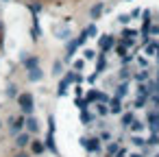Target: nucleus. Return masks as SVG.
<instances>
[{"label": "nucleus", "instance_id": "obj_33", "mask_svg": "<svg viewBox=\"0 0 159 157\" xmlns=\"http://www.w3.org/2000/svg\"><path fill=\"white\" fill-rule=\"evenodd\" d=\"M113 157H129V153H126V150H118Z\"/></svg>", "mask_w": 159, "mask_h": 157}, {"label": "nucleus", "instance_id": "obj_22", "mask_svg": "<svg viewBox=\"0 0 159 157\" xmlns=\"http://www.w3.org/2000/svg\"><path fill=\"white\" fill-rule=\"evenodd\" d=\"M37 66H39V59H37V57L24 59V68H26V70H31V68H37Z\"/></svg>", "mask_w": 159, "mask_h": 157}, {"label": "nucleus", "instance_id": "obj_11", "mask_svg": "<svg viewBox=\"0 0 159 157\" xmlns=\"http://www.w3.org/2000/svg\"><path fill=\"white\" fill-rule=\"evenodd\" d=\"M148 98H150V96H139V94H137V98L133 100V109H144V107L148 105Z\"/></svg>", "mask_w": 159, "mask_h": 157}, {"label": "nucleus", "instance_id": "obj_3", "mask_svg": "<svg viewBox=\"0 0 159 157\" xmlns=\"http://www.w3.org/2000/svg\"><path fill=\"white\" fill-rule=\"evenodd\" d=\"M18 105H20V109H22V111L31 113V109H33V96H31L29 92L20 94V96H18Z\"/></svg>", "mask_w": 159, "mask_h": 157}, {"label": "nucleus", "instance_id": "obj_35", "mask_svg": "<svg viewBox=\"0 0 159 157\" xmlns=\"http://www.w3.org/2000/svg\"><path fill=\"white\" fill-rule=\"evenodd\" d=\"M155 59H157V63H159V53H157V55H155Z\"/></svg>", "mask_w": 159, "mask_h": 157}, {"label": "nucleus", "instance_id": "obj_15", "mask_svg": "<svg viewBox=\"0 0 159 157\" xmlns=\"http://www.w3.org/2000/svg\"><path fill=\"white\" fill-rule=\"evenodd\" d=\"M52 31H57L59 39H66V37L70 35V29H68V26H55V24H52Z\"/></svg>", "mask_w": 159, "mask_h": 157}, {"label": "nucleus", "instance_id": "obj_36", "mask_svg": "<svg viewBox=\"0 0 159 157\" xmlns=\"http://www.w3.org/2000/svg\"><path fill=\"white\" fill-rule=\"evenodd\" d=\"M18 157H26V155H18Z\"/></svg>", "mask_w": 159, "mask_h": 157}, {"label": "nucleus", "instance_id": "obj_27", "mask_svg": "<svg viewBox=\"0 0 159 157\" xmlns=\"http://www.w3.org/2000/svg\"><path fill=\"white\" fill-rule=\"evenodd\" d=\"M131 144H133V146H144V137L133 135V137H131Z\"/></svg>", "mask_w": 159, "mask_h": 157}, {"label": "nucleus", "instance_id": "obj_8", "mask_svg": "<svg viewBox=\"0 0 159 157\" xmlns=\"http://www.w3.org/2000/svg\"><path fill=\"white\" fill-rule=\"evenodd\" d=\"M133 79H135L137 83H148V81H150V70H148V68H144V70H137V72L133 74Z\"/></svg>", "mask_w": 159, "mask_h": 157}, {"label": "nucleus", "instance_id": "obj_18", "mask_svg": "<svg viewBox=\"0 0 159 157\" xmlns=\"http://www.w3.org/2000/svg\"><path fill=\"white\" fill-rule=\"evenodd\" d=\"M129 129H131L133 133H139V131H144V129H146V124H144L142 120H137V118H135V120L131 122V127H129Z\"/></svg>", "mask_w": 159, "mask_h": 157}, {"label": "nucleus", "instance_id": "obj_5", "mask_svg": "<svg viewBox=\"0 0 159 157\" xmlns=\"http://www.w3.org/2000/svg\"><path fill=\"white\" fill-rule=\"evenodd\" d=\"M94 120H96V113L92 111V109H81V122L85 124V127H94Z\"/></svg>", "mask_w": 159, "mask_h": 157}, {"label": "nucleus", "instance_id": "obj_4", "mask_svg": "<svg viewBox=\"0 0 159 157\" xmlns=\"http://www.w3.org/2000/svg\"><path fill=\"white\" fill-rule=\"evenodd\" d=\"M124 111V105H122V98H118V96H113V98H109V113H122Z\"/></svg>", "mask_w": 159, "mask_h": 157}, {"label": "nucleus", "instance_id": "obj_10", "mask_svg": "<svg viewBox=\"0 0 159 157\" xmlns=\"http://www.w3.org/2000/svg\"><path fill=\"white\" fill-rule=\"evenodd\" d=\"M120 144H122V140H111L109 146H107V157H113V155L120 150Z\"/></svg>", "mask_w": 159, "mask_h": 157}, {"label": "nucleus", "instance_id": "obj_17", "mask_svg": "<svg viewBox=\"0 0 159 157\" xmlns=\"http://www.w3.org/2000/svg\"><path fill=\"white\" fill-rule=\"evenodd\" d=\"M118 76H120V81H131V79H133V74H131L129 66H122V68H120V74H118Z\"/></svg>", "mask_w": 159, "mask_h": 157}, {"label": "nucleus", "instance_id": "obj_29", "mask_svg": "<svg viewBox=\"0 0 159 157\" xmlns=\"http://www.w3.org/2000/svg\"><path fill=\"white\" fill-rule=\"evenodd\" d=\"M52 74H61V61H55L52 63Z\"/></svg>", "mask_w": 159, "mask_h": 157}, {"label": "nucleus", "instance_id": "obj_9", "mask_svg": "<svg viewBox=\"0 0 159 157\" xmlns=\"http://www.w3.org/2000/svg\"><path fill=\"white\" fill-rule=\"evenodd\" d=\"M116 96H118V98H126V96H129V81L118 83V87H116Z\"/></svg>", "mask_w": 159, "mask_h": 157}, {"label": "nucleus", "instance_id": "obj_2", "mask_svg": "<svg viewBox=\"0 0 159 157\" xmlns=\"http://www.w3.org/2000/svg\"><path fill=\"white\" fill-rule=\"evenodd\" d=\"M109 94H102V92H98V90H87L85 92V100H87V105H94V103H109Z\"/></svg>", "mask_w": 159, "mask_h": 157}, {"label": "nucleus", "instance_id": "obj_34", "mask_svg": "<svg viewBox=\"0 0 159 157\" xmlns=\"http://www.w3.org/2000/svg\"><path fill=\"white\" fill-rule=\"evenodd\" d=\"M133 157H146V155H144V153H135Z\"/></svg>", "mask_w": 159, "mask_h": 157}, {"label": "nucleus", "instance_id": "obj_37", "mask_svg": "<svg viewBox=\"0 0 159 157\" xmlns=\"http://www.w3.org/2000/svg\"><path fill=\"white\" fill-rule=\"evenodd\" d=\"M157 83H159V74H157Z\"/></svg>", "mask_w": 159, "mask_h": 157}, {"label": "nucleus", "instance_id": "obj_6", "mask_svg": "<svg viewBox=\"0 0 159 157\" xmlns=\"http://www.w3.org/2000/svg\"><path fill=\"white\" fill-rule=\"evenodd\" d=\"M81 142H83V146H85L87 150H92V153L100 150V137H83Z\"/></svg>", "mask_w": 159, "mask_h": 157}, {"label": "nucleus", "instance_id": "obj_19", "mask_svg": "<svg viewBox=\"0 0 159 157\" xmlns=\"http://www.w3.org/2000/svg\"><path fill=\"white\" fill-rule=\"evenodd\" d=\"M96 55H98V53H96L94 48H83V59H85V61H94Z\"/></svg>", "mask_w": 159, "mask_h": 157}, {"label": "nucleus", "instance_id": "obj_13", "mask_svg": "<svg viewBox=\"0 0 159 157\" xmlns=\"http://www.w3.org/2000/svg\"><path fill=\"white\" fill-rule=\"evenodd\" d=\"M24 124H26V129H29L31 133H37V131H39V122H37L35 118H26Z\"/></svg>", "mask_w": 159, "mask_h": 157}, {"label": "nucleus", "instance_id": "obj_26", "mask_svg": "<svg viewBox=\"0 0 159 157\" xmlns=\"http://www.w3.org/2000/svg\"><path fill=\"white\" fill-rule=\"evenodd\" d=\"M118 22H120V24H122V26H126V24H129V22H131V16H129V13H122V16H120V18H118Z\"/></svg>", "mask_w": 159, "mask_h": 157}, {"label": "nucleus", "instance_id": "obj_30", "mask_svg": "<svg viewBox=\"0 0 159 157\" xmlns=\"http://www.w3.org/2000/svg\"><path fill=\"white\" fill-rule=\"evenodd\" d=\"M33 150H35V153H42V150H44V144H42V142H33Z\"/></svg>", "mask_w": 159, "mask_h": 157}, {"label": "nucleus", "instance_id": "obj_38", "mask_svg": "<svg viewBox=\"0 0 159 157\" xmlns=\"http://www.w3.org/2000/svg\"><path fill=\"white\" fill-rule=\"evenodd\" d=\"M155 157H159V153H157V155H155Z\"/></svg>", "mask_w": 159, "mask_h": 157}, {"label": "nucleus", "instance_id": "obj_28", "mask_svg": "<svg viewBox=\"0 0 159 157\" xmlns=\"http://www.w3.org/2000/svg\"><path fill=\"white\" fill-rule=\"evenodd\" d=\"M85 33H87V37H94V35L98 33V31H96V24H89V26L85 29Z\"/></svg>", "mask_w": 159, "mask_h": 157}, {"label": "nucleus", "instance_id": "obj_16", "mask_svg": "<svg viewBox=\"0 0 159 157\" xmlns=\"http://www.w3.org/2000/svg\"><path fill=\"white\" fill-rule=\"evenodd\" d=\"M42 76H44V74H42L39 66H37V68H31V70H29V79H31V81H42Z\"/></svg>", "mask_w": 159, "mask_h": 157}, {"label": "nucleus", "instance_id": "obj_23", "mask_svg": "<svg viewBox=\"0 0 159 157\" xmlns=\"http://www.w3.org/2000/svg\"><path fill=\"white\" fill-rule=\"evenodd\" d=\"M83 68H85V59H83V57H81V59H74V61H72V70H74V72H81Z\"/></svg>", "mask_w": 159, "mask_h": 157}, {"label": "nucleus", "instance_id": "obj_31", "mask_svg": "<svg viewBox=\"0 0 159 157\" xmlns=\"http://www.w3.org/2000/svg\"><path fill=\"white\" fill-rule=\"evenodd\" d=\"M148 35H159V24H152L150 31H148Z\"/></svg>", "mask_w": 159, "mask_h": 157}, {"label": "nucleus", "instance_id": "obj_1", "mask_svg": "<svg viewBox=\"0 0 159 157\" xmlns=\"http://www.w3.org/2000/svg\"><path fill=\"white\" fill-rule=\"evenodd\" d=\"M116 35H111V33H102L100 37H98V48H100V53H111L113 48H116Z\"/></svg>", "mask_w": 159, "mask_h": 157}, {"label": "nucleus", "instance_id": "obj_24", "mask_svg": "<svg viewBox=\"0 0 159 157\" xmlns=\"http://www.w3.org/2000/svg\"><path fill=\"white\" fill-rule=\"evenodd\" d=\"M16 144H18L20 148H22V146H26V144H29V135H26V133H20V135L16 137Z\"/></svg>", "mask_w": 159, "mask_h": 157}, {"label": "nucleus", "instance_id": "obj_14", "mask_svg": "<svg viewBox=\"0 0 159 157\" xmlns=\"http://www.w3.org/2000/svg\"><path fill=\"white\" fill-rule=\"evenodd\" d=\"M100 13H102V2H96V5L89 9V18H92V20H96Z\"/></svg>", "mask_w": 159, "mask_h": 157}, {"label": "nucleus", "instance_id": "obj_12", "mask_svg": "<svg viewBox=\"0 0 159 157\" xmlns=\"http://www.w3.org/2000/svg\"><path fill=\"white\" fill-rule=\"evenodd\" d=\"M94 107H96V113L102 118V116H109V105L107 103H94Z\"/></svg>", "mask_w": 159, "mask_h": 157}, {"label": "nucleus", "instance_id": "obj_7", "mask_svg": "<svg viewBox=\"0 0 159 157\" xmlns=\"http://www.w3.org/2000/svg\"><path fill=\"white\" fill-rule=\"evenodd\" d=\"M133 120H135L133 111H122V113H120V127H122V129H129Z\"/></svg>", "mask_w": 159, "mask_h": 157}, {"label": "nucleus", "instance_id": "obj_20", "mask_svg": "<svg viewBox=\"0 0 159 157\" xmlns=\"http://www.w3.org/2000/svg\"><path fill=\"white\" fill-rule=\"evenodd\" d=\"M24 122H26V120H24L22 116H20V118H16V120H13V127H11V131H13V133H18V131H22V127H24Z\"/></svg>", "mask_w": 159, "mask_h": 157}, {"label": "nucleus", "instance_id": "obj_32", "mask_svg": "<svg viewBox=\"0 0 159 157\" xmlns=\"http://www.w3.org/2000/svg\"><path fill=\"white\" fill-rule=\"evenodd\" d=\"M129 16H131V18H137V16H142V9H135V11H131Z\"/></svg>", "mask_w": 159, "mask_h": 157}, {"label": "nucleus", "instance_id": "obj_21", "mask_svg": "<svg viewBox=\"0 0 159 157\" xmlns=\"http://www.w3.org/2000/svg\"><path fill=\"white\" fill-rule=\"evenodd\" d=\"M111 140H113V133L102 127V129H100V142H111Z\"/></svg>", "mask_w": 159, "mask_h": 157}, {"label": "nucleus", "instance_id": "obj_25", "mask_svg": "<svg viewBox=\"0 0 159 157\" xmlns=\"http://www.w3.org/2000/svg\"><path fill=\"white\" fill-rule=\"evenodd\" d=\"M68 85H70V81H68V76H63L61 83H59V94H66L68 92Z\"/></svg>", "mask_w": 159, "mask_h": 157}]
</instances>
